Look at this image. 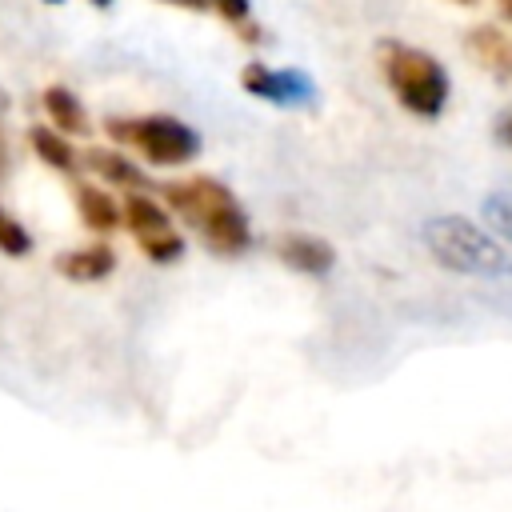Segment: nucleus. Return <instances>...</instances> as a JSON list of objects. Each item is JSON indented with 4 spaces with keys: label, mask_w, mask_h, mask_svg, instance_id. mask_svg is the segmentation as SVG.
<instances>
[{
    "label": "nucleus",
    "mask_w": 512,
    "mask_h": 512,
    "mask_svg": "<svg viewBox=\"0 0 512 512\" xmlns=\"http://www.w3.org/2000/svg\"><path fill=\"white\" fill-rule=\"evenodd\" d=\"M160 192H164V208L176 212L200 236V244L212 248L216 256H240L252 248L248 212L240 208V200L224 180L196 172V176L160 184Z\"/></svg>",
    "instance_id": "obj_1"
},
{
    "label": "nucleus",
    "mask_w": 512,
    "mask_h": 512,
    "mask_svg": "<svg viewBox=\"0 0 512 512\" xmlns=\"http://www.w3.org/2000/svg\"><path fill=\"white\" fill-rule=\"evenodd\" d=\"M380 72H384L388 92L412 116L436 120L444 112L448 92H452V80H448L444 64L432 52L412 48V44H400V40H380Z\"/></svg>",
    "instance_id": "obj_2"
},
{
    "label": "nucleus",
    "mask_w": 512,
    "mask_h": 512,
    "mask_svg": "<svg viewBox=\"0 0 512 512\" xmlns=\"http://www.w3.org/2000/svg\"><path fill=\"white\" fill-rule=\"evenodd\" d=\"M424 244L436 264L460 276H512V256L492 240L488 228L464 220V216H436L424 224Z\"/></svg>",
    "instance_id": "obj_3"
},
{
    "label": "nucleus",
    "mask_w": 512,
    "mask_h": 512,
    "mask_svg": "<svg viewBox=\"0 0 512 512\" xmlns=\"http://www.w3.org/2000/svg\"><path fill=\"white\" fill-rule=\"evenodd\" d=\"M104 132L116 144H128L132 152H140L152 168H184L200 156V132L176 116L152 112V116H108Z\"/></svg>",
    "instance_id": "obj_4"
},
{
    "label": "nucleus",
    "mask_w": 512,
    "mask_h": 512,
    "mask_svg": "<svg viewBox=\"0 0 512 512\" xmlns=\"http://www.w3.org/2000/svg\"><path fill=\"white\" fill-rule=\"evenodd\" d=\"M124 228L132 232L136 248L152 264H176L184 256V236L176 232L172 212L148 192H128L124 196Z\"/></svg>",
    "instance_id": "obj_5"
},
{
    "label": "nucleus",
    "mask_w": 512,
    "mask_h": 512,
    "mask_svg": "<svg viewBox=\"0 0 512 512\" xmlns=\"http://www.w3.org/2000/svg\"><path fill=\"white\" fill-rule=\"evenodd\" d=\"M240 88L256 100L280 104V108H312L316 104V84L296 72V68H272L260 60H248L240 68Z\"/></svg>",
    "instance_id": "obj_6"
},
{
    "label": "nucleus",
    "mask_w": 512,
    "mask_h": 512,
    "mask_svg": "<svg viewBox=\"0 0 512 512\" xmlns=\"http://www.w3.org/2000/svg\"><path fill=\"white\" fill-rule=\"evenodd\" d=\"M72 204H76V216L88 232L96 236H112L116 228H124V204L104 188V184H92V180H76L72 184Z\"/></svg>",
    "instance_id": "obj_7"
},
{
    "label": "nucleus",
    "mask_w": 512,
    "mask_h": 512,
    "mask_svg": "<svg viewBox=\"0 0 512 512\" xmlns=\"http://www.w3.org/2000/svg\"><path fill=\"white\" fill-rule=\"evenodd\" d=\"M276 256L284 268H292L300 276H328L336 268V248L312 232H284L276 240Z\"/></svg>",
    "instance_id": "obj_8"
},
{
    "label": "nucleus",
    "mask_w": 512,
    "mask_h": 512,
    "mask_svg": "<svg viewBox=\"0 0 512 512\" xmlns=\"http://www.w3.org/2000/svg\"><path fill=\"white\" fill-rule=\"evenodd\" d=\"M464 48H468V56H472L492 80L512 84V36H508L504 28H496V24H476V28H468Z\"/></svg>",
    "instance_id": "obj_9"
},
{
    "label": "nucleus",
    "mask_w": 512,
    "mask_h": 512,
    "mask_svg": "<svg viewBox=\"0 0 512 512\" xmlns=\"http://www.w3.org/2000/svg\"><path fill=\"white\" fill-rule=\"evenodd\" d=\"M80 164L104 184V188H124V192H144L148 188V180H144V172L120 152V148H84V156H80Z\"/></svg>",
    "instance_id": "obj_10"
},
{
    "label": "nucleus",
    "mask_w": 512,
    "mask_h": 512,
    "mask_svg": "<svg viewBox=\"0 0 512 512\" xmlns=\"http://www.w3.org/2000/svg\"><path fill=\"white\" fill-rule=\"evenodd\" d=\"M56 272L72 284H92L116 272V248L96 240V244H80V248H64L56 256Z\"/></svg>",
    "instance_id": "obj_11"
},
{
    "label": "nucleus",
    "mask_w": 512,
    "mask_h": 512,
    "mask_svg": "<svg viewBox=\"0 0 512 512\" xmlns=\"http://www.w3.org/2000/svg\"><path fill=\"white\" fill-rule=\"evenodd\" d=\"M40 108L48 112V124H52L56 132H64L68 140L92 132V120H88L80 96H76L72 88H64V84H48V88L40 92Z\"/></svg>",
    "instance_id": "obj_12"
},
{
    "label": "nucleus",
    "mask_w": 512,
    "mask_h": 512,
    "mask_svg": "<svg viewBox=\"0 0 512 512\" xmlns=\"http://www.w3.org/2000/svg\"><path fill=\"white\" fill-rule=\"evenodd\" d=\"M28 148L36 152L40 164H48V168H56L64 176H72L80 168V152L72 148V140L64 132L48 128V124H28Z\"/></svg>",
    "instance_id": "obj_13"
},
{
    "label": "nucleus",
    "mask_w": 512,
    "mask_h": 512,
    "mask_svg": "<svg viewBox=\"0 0 512 512\" xmlns=\"http://www.w3.org/2000/svg\"><path fill=\"white\" fill-rule=\"evenodd\" d=\"M484 224L512 244V192H492L484 200Z\"/></svg>",
    "instance_id": "obj_14"
},
{
    "label": "nucleus",
    "mask_w": 512,
    "mask_h": 512,
    "mask_svg": "<svg viewBox=\"0 0 512 512\" xmlns=\"http://www.w3.org/2000/svg\"><path fill=\"white\" fill-rule=\"evenodd\" d=\"M0 252H4V256H16V260L32 252V236H28V228H24L16 216H8V212L0 216Z\"/></svg>",
    "instance_id": "obj_15"
},
{
    "label": "nucleus",
    "mask_w": 512,
    "mask_h": 512,
    "mask_svg": "<svg viewBox=\"0 0 512 512\" xmlns=\"http://www.w3.org/2000/svg\"><path fill=\"white\" fill-rule=\"evenodd\" d=\"M492 132H496V140L512 152V108H504V112L496 116V128H492Z\"/></svg>",
    "instance_id": "obj_16"
},
{
    "label": "nucleus",
    "mask_w": 512,
    "mask_h": 512,
    "mask_svg": "<svg viewBox=\"0 0 512 512\" xmlns=\"http://www.w3.org/2000/svg\"><path fill=\"white\" fill-rule=\"evenodd\" d=\"M164 4H176V8H192V12H216V0H164Z\"/></svg>",
    "instance_id": "obj_17"
},
{
    "label": "nucleus",
    "mask_w": 512,
    "mask_h": 512,
    "mask_svg": "<svg viewBox=\"0 0 512 512\" xmlns=\"http://www.w3.org/2000/svg\"><path fill=\"white\" fill-rule=\"evenodd\" d=\"M236 36H240L244 44H260V40H264V36H260V24H252V20H248L244 28H236Z\"/></svg>",
    "instance_id": "obj_18"
},
{
    "label": "nucleus",
    "mask_w": 512,
    "mask_h": 512,
    "mask_svg": "<svg viewBox=\"0 0 512 512\" xmlns=\"http://www.w3.org/2000/svg\"><path fill=\"white\" fill-rule=\"evenodd\" d=\"M500 16L512 24V0H500Z\"/></svg>",
    "instance_id": "obj_19"
},
{
    "label": "nucleus",
    "mask_w": 512,
    "mask_h": 512,
    "mask_svg": "<svg viewBox=\"0 0 512 512\" xmlns=\"http://www.w3.org/2000/svg\"><path fill=\"white\" fill-rule=\"evenodd\" d=\"M4 112H8V92L0 88V120H4Z\"/></svg>",
    "instance_id": "obj_20"
},
{
    "label": "nucleus",
    "mask_w": 512,
    "mask_h": 512,
    "mask_svg": "<svg viewBox=\"0 0 512 512\" xmlns=\"http://www.w3.org/2000/svg\"><path fill=\"white\" fill-rule=\"evenodd\" d=\"M92 4H96V8H108V4H112V0H92Z\"/></svg>",
    "instance_id": "obj_21"
},
{
    "label": "nucleus",
    "mask_w": 512,
    "mask_h": 512,
    "mask_svg": "<svg viewBox=\"0 0 512 512\" xmlns=\"http://www.w3.org/2000/svg\"><path fill=\"white\" fill-rule=\"evenodd\" d=\"M456 4H476V0H456Z\"/></svg>",
    "instance_id": "obj_22"
},
{
    "label": "nucleus",
    "mask_w": 512,
    "mask_h": 512,
    "mask_svg": "<svg viewBox=\"0 0 512 512\" xmlns=\"http://www.w3.org/2000/svg\"><path fill=\"white\" fill-rule=\"evenodd\" d=\"M48 4H60V0H48Z\"/></svg>",
    "instance_id": "obj_23"
},
{
    "label": "nucleus",
    "mask_w": 512,
    "mask_h": 512,
    "mask_svg": "<svg viewBox=\"0 0 512 512\" xmlns=\"http://www.w3.org/2000/svg\"><path fill=\"white\" fill-rule=\"evenodd\" d=\"M0 216H4V208H0Z\"/></svg>",
    "instance_id": "obj_24"
}]
</instances>
